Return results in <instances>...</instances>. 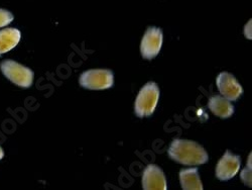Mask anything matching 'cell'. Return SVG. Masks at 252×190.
<instances>
[{"label":"cell","instance_id":"11","mask_svg":"<svg viewBox=\"0 0 252 190\" xmlns=\"http://www.w3.org/2000/svg\"><path fill=\"white\" fill-rule=\"evenodd\" d=\"M22 34L16 29L0 31V56L12 50L19 43Z\"/></svg>","mask_w":252,"mask_h":190},{"label":"cell","instance_id":"7","mask_svg":"<svg viewBox=\"0 0 252 190\" xmlns=\"http://www.w3.org/2000/svg\"><path fill=\"white\" fill-rule=\"evenodd\" d=\"M216 85L221 95L230 101L237 100L242 92V86L237 79L228 72H221L216 78Z\"/></svg>","mask_w":252,"mask_h":190},{"label":"cell","instance_id":"13","mask_svg":"<svg viewBox=\"0 0 252 190\" xmlns=\"http://www.w3.org/2000/svg\"><path fill=\"white\" fill-rule=\"evenodd\" d=\"M13 20V14L5 9H0V28L6 27Z\"/></svg>","mask_w":252,"mask_h":190},{"label":"cell","instance_id":"10","mask_svg":"<svg viewBox=\"0 0 252 190\" xmlns=\"http://www.w3.org/2000/svg\"><path fill=\"white\" fill-rule=\"evenodd\" d=\"M181 186L185 190H202L203 184L199 176L198 168L182 169L180 172Z\"/></svg>","mask_w":252,"mask_h":190},{"label":"cell","instance_id":"15","mask_svg":"<svg viewBox=\"0 0 252 190\" xmlns=\"http://www.w3.org/2000/svg\"><path fill=\"white\" fill-rule=\"evenodd\" d=\"M3 156H4V152H3V150H2V148L0 147V160H1V159L3 158Z\"/></svg>","mask_w":252,"mask_h":190},{"label":"cell","instance_id":"1","mask_svg":"<svg viewBox=\"0 0 252 190\" xmlns=\"http://www.w3.org/2000/svg\"><path fill=\"white\" fill-rule=\"evenodd\" d=\"M167 154L174 161L188 166L202 165L207 163L209 159L204 148L190 140L175 139L170 145Z\"/></svg>","mask_w":252,"mask_h":190},{"label":"cell","instance_id":"6","mask_svg":"<svg viewBox=\"0 0 252 190\" xmlns=\"http://www.w3.org/2000/svg\"><path fill=\"white\" fill-rule=\"evenodd\" d=\"M240 166V157L227 150L216 166V177L221 181L232 179L239 172Z\"/></svg>","mask_w":252,"mask_h":190},{"label":"cell","instance_id":"5","mask_svg":"<svg viewBox=\"0 0 252 190\" xmlns=\"http://www.w3.org/2000/svg\"><path fill=\"white\" fill-rule=\"evenodd\" d=\"M162 31L156 27H151L146 30L140 44L141 56L146 60L156 58L162 46Z\"/></svg>","mask_w":252,"mask_h":190},{"label":"cell","instance_id":"2","mask_svg":"<svg viewBox=\"0 0 252 190\" xmlns=\"http://www.w3.org/2000/svg\"><path fill=\"white\" fill-rule=\"evenodd\" d=\"M159 99V88L156 82H149L140 89L134 103V113L138 117L154 114Z\"/></svg>","mask_w":252,"mask_h":190},{"label":"cell","instance_id":"14","mask_svg":"<svg viewBox=\"0 0 252 190\" xmlns=\"http://www.w3.org/2000/svg\"><path fill=\"white\" fill-rule=\"evenodd\" d=\"M244 35H245V38H246L251 39V20H249V22L247 23V25L245 26Z\"/></svg>","mask_w":252,"mask_h":190},{"label":"cell","instance_id":"4","mask_svg":"<svg viewBox=\"0 0 252 190\" xmlns=\"http://www.w3.org/2000/svg\"><path fill=\"white\" fill-rule=\"evenodd\" d=\"M0 68H1L4 76L16 85L23 88H29L32 85L33 72L30 68L23 66L12 60H5L1 62Z\"/></svg>","mask_w":252,"mask_h":190},{"label":"cell","instance_id":"9","mask_svg":"<svg viewBox=\"0 0 252 190\" xmlns=\"http://www.w3.org/2000/svg\"><path fill=\"white\" fill-rule=\"evenodd\" d=\"M208 107L215 115L221 118H228L234 114V107L231 101L220 95L210 97Z\"/></svg>","mask_w":252,"mask_h":190},{"label":"cell","instance_id":"3","mask_svg":"<svg viewBox=\"0 0 252 190\" xmlns=\"http://www.w3.org/2000/svg\"><path fill=\"white\" fill-rule=\"evenodd\" d=\"M80 85L90 90H104L113 86L114 76L107 69H92L83 72L79 79Z\"/></svg>","mask_w":252,"mask_h":190},{"label":"cell","instance_id":"8","mask_svg":"<svg viewBox=\"0 0 252 190\" xmlns=\"http://www.w3.org/2000/svg\"><path fill=\"white\" fill-rule=\"evenodd\" d=\"M142 187L145 190L151 189H160L165 190L167 188L166 179L161 169L155 165L151 164L144 169L142 174Z\"/></svg>","mask_w":252,"mask_h":190},{"label":"cell","instance_id":"12","mask_svg":"<svg viewBox=\"0 0 252 190\" xmlns=\"http://www.w3.org/2000/svg\"><path fill=\"white\" fill-rule=\"evenodd\" d=\"M240 178L245 185H247L249 187L252 186V184H251V154L248 157L246 168L243 169L242 172L240 173Z\"/></svg>","mask_w":252,"mask_h":190}]
</instances>
